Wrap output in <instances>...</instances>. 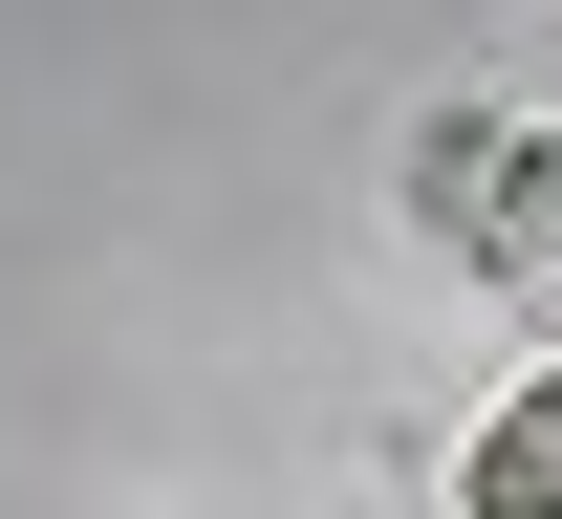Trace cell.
I'll return each instance as SVG.
<instances>
[{
	"label": "cell",
	"mask_w": 562,
	"mask_h": 519,
	"mask_svg": "<svg viewBox=\"0 0 562 519\" xmlns=\"http://www.w3.org/2000/svg\"><path fill=\"white\" fill-rule=\"evenodd\" d=\"M454 519H562V369H519V411L476 433V476H454Z\"/></svg>",
	"instance_id": "1"
},
{
	"label": "cell",
	"mask_w": 562,
	"mask_h": 519,
	"mask_svg": "<svg viewBox=\"0 0 562 519\" xmlns=\"http://www.w3.org/2000/svg\"><path fill=\"white\" fill-rule=\"evenodd\" d=\"M497 173H519V131H497V109H454V131L412 151V217L454 238V260H476V238H497Z\"/></svg>",
	"instance_id": "2"
},
{
	"label": "cell",
	"mask_w": 562,
	"mask_h": 519,
	"mask_svg": "<svg viewBox=\"0 0 562 519\" xmlns=\"http://www.w3.org/2000/svg\"><path fill=\"white\" fill-rule=\"evenodd\" d=\"M476 282H562V131H519V173H497V238Z\"/></svg>",
	"instance_id": "3"
}]
</instances>
